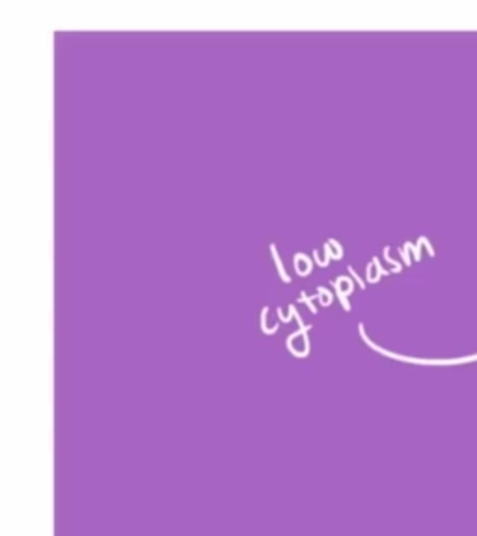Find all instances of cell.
Masks as SVG:
<instances>
[{
  "label": "cell",
  "mask_w": 477,
  "mask_h": 536,
  "mask_svg": "<svg viewBox=\"0 0 477 536\" xmlns=\"http://www.w3.org/2000/svg\"><path fill=\"white\" fill-rule=\"evenodd\" d=\"M328 242L332 244V248L336 250V253H338L339 259H341L343 257V246H341V244H339L338 240H336V238H328Z\"/></svg>",
  "instance_id": "7"
},
{
  "label": "cell",
  "mask_w": 477,
  "mask_h": 536,
  "mask_svg": "<svg viewBox=\"0 0 477 536\" xmlns=\"http://www.w3.org/2000/svg\"><path fill=\"white\" fill-rule=\"evenodd\" d=\"M293 263H295V270H297L298 276H308V274L313 270L312 259H309L306 253H300V252L295 253Z\"/></svg>",
  "instance_id": "1"
},
{
  "label": "cell",
  "mask_w": 477,
  "mask_h": 536,
  "mask_svg": "<svg viewBox=\"0 0 477 536\" xmlns=\"http://www.w3.org/2000/svg\"><path fill=\"white\" fill-rule=\"evenodd\" d=\"M330 283H332V287L336 289V296L339 298V302H341L343 309H345V311H351V303H349L347 291H343L341 283H339L338 279H334V281H330Z\"/></svg>",
  "instance_id": "3"
},
{
  "label": "cell",
  "mask_w": 477,
  "mask_h": 536,
  "mask_svg": "<svg viewBox=\"0 0 477 536\" xmlns=\"http://www.w3.org/2000/svg\"><path fill=\"white\" fill-rule=\"evenodd\" d=\"M313 298H317L319 302L323 303V306H330V303H332L334 294L330 293L327 287H319L317 289V296H313Z\"/></svg>",
  "instance_id": "4"
},
{
  "label": "cell",
  "mask_w": 477,
  "mask_h": 536,
  "mask_svg": "<svg viewBox=\"0 0 477 536\" xmlns=\"http://www.w3.org/2000/svg\"><path fill=\"white\" fill-rule=\"evenodd\" d=\"M347 268H349V272L353 274V278H354V279H356V281H358V283H360V287H362V289H363V287H366V283H362V279H360V276H358V274H356V272H354V268H353V267H347Z\"/></svg>",
  "instance_id": "8"
},
{
  "label": "cell",
  "mask_w": 477,
  "mask_h": 536,
  "mask_svg": "<svg viewBox=\"0 0 477 536\" xmlns=\"http://www.w3.org/2000/svg\"><path fill=\"white\" fill-rule=\"evenodd\" d=\"M270 252H273V257H274V263H276V268H278V274H280V278L283 279V283H291V276H289L287 272H285V268H283L282 264V259H280L278 255V250H276V244H270Z\"/></svg>",
  "instance_id": "2"
},
{
  "label": "cell",
  "mask_w": 477,
  "mask_h": 536,
  "mask_svg": "<svg viewBox=\"0 0 477 536\" xmlns=\"http://www.w3.org/2000/svg\"><path fill=\"white\" fill-rule=\"evenodd\" d=\"M324 253H327V261L330 263V259H339V255L336 253V250H332V244L324 242Z\"/></svg>",
  "instance_id": "6"
},
{
  "label": "cell",
  "mask_w": 477,
  "mask_h": 536,
  "mask_svg": "<svg viewBox=\"0 0 477 536\" xmlns=\"http://www.w3.org/2000/svg\"><path fill=\"white\" fill-rule=\"evenodd\" d=\"M298 302H306V303H308L309 311H312L313 315L317 313V309H315V306H313V296H308V294H306V293H300V298H298Z\"/></svg>",
  "instance_id": "5"
}]
</instances>
